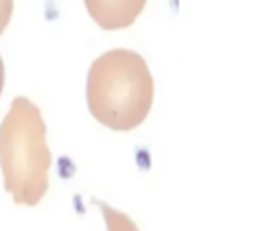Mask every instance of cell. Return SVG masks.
<instances>
[{
  "label": "cell",
  "mask_w": 255,
  "mask_h": 231,
  "mask_svg": "<svg viewBox=\"0 0 255 231\" xmlns=\"http://www.w3.org/2000/svg\"><path fill=\"white\" fill-rule=\"evenodd\" d=\"M86 100L102 125L114 131L137 127L153 102V78L145 60L126 48L104 52L88 70Z\"/></svg>",
  "instance_id": "6da1fadb"
},
{
  "label": "cell",
  "mask_w": 255,
  "mask_h": 231,
  "mask_svg": "<svg viewBox=\"0 0 255 231\" xmlns=\"http://www.w3.org/2000/svg\"><path fill=\"white\" fill-rule=\"evenodd\" d=\"M50 163L44 117L36 104L18 96L0 123V169L14 203H40L48 191Z\"/></svg>",
  "instance_id": "7a4b0ae2"
},
{
  "label": "cell",
  "mask_w": 255,
  "mask_h": 231,
  "mask_svg": "<svg viewBox=\"0 0 255 231\" xmlns=\"http://www.w3.org/2000/svg\"><path fill=\"white\" fill-rule=\"evenodd\" d=\"M147 0H84L92 20L104 30L131 26L141 14Z\"/></svg>",
  "instance_id": "3957f363"
},
{
  "label": "cell",
  "mask_w": 255,
  "mask_h": 231,
  "mask_svg": "<svg viewBox=\"0 0 255 231\" xmlns=\"http://www.w3.org/2000/svg\"><path fill=\"white\" fill-rule=\"evenodd\" d=\"M94 203L102 209V215H104V221H106V229H108V231H139L137 225H135L128 215H124L122 211L110 207V205L104 203V201H96V199H94Z\"/></svg>",
  "instance_id": "277c9868"
},
{
  "label": "cell",
  "mask_w": 255,
  "mask_h": 231,
  "mask_svg": "<svg viewBox=\"0 0 255 231\" xmlns=\"http://www.w3.org/2000/svg\"><path fill=\"white\" fill-rule=\"evenodd\" d=\"M14 10V0H0V34L6 30Z\"/></svg>",
  "instance_id": "5b68a950"
},
{
  "label": "cell",
  "mask_w": 255,
  "mask_h": 231,
  "mask_svg": "<svg viewBox=\"0 0 255 231\" xmlns=\"http://www.w3.org/2000/svg\"><path fill=\"white\" fill-rule=\"evenodd\" d=\"M2 88H4V62L0 58V94H2Z\"/></svg>",
  "instance_id": "8992f818"
}]
</instances>
